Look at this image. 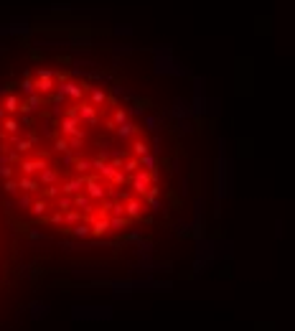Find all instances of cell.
Listing matches in <instances>:
<instances>
[{"label":"cell","instance_id":"obj_3","mask_svg":"<svg viewBox=\"0 0 295 331\" xmlns=\"http://www.w3.org/2000/svg\"><path fill=\"white\" fill-rule=\"evenodd\" d=\"M110 227H112V232H122V229L130 227V219H112Z\"/></svg>","mask_w":295,"mask_h":331},{"label":"cell","instance_id":"obj_2","mask_svg":"<svg viewBox=\"0 0 295 331\" xmlns=\"http://www.w3.org/2000/svg\"><path fill=\"white\" fill-rule=\"evenodd\" d=\"M71 234H74V237H79V239H87V237H92V224L81 222L79 227H74V229H71Z\"/></svg>","mask_w":295,"mask_h":331},{"label":"cell","instance_id":"obj_1","mask_svg":"<svg viewBox=\"0 0 295 331\" xmlns=\"http://www.w3.org/2000/svg\"><path fill=\"white\" fill-rule=\"evenodd\" d=\"M110 232H112L110 219H97V222L92 224V237H105V234H110Z\"/></svg>","mask_w":295,"mask_h":331}]
</instances>
